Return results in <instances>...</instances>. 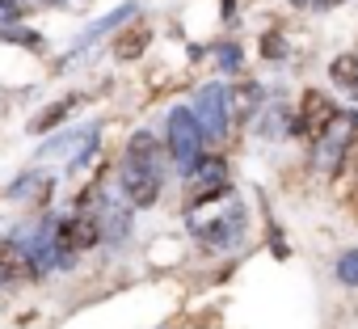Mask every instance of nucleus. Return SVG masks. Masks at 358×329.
<instances>
[{
  "mask_svg": "<svg viewBox=\"0 0 358 329\" xmlns=\"http://www.w3.org/2000/svg\"><path fill=\"white\" fill-rule=\"evenodd\" d=\"M118 174H122V190H127V199L135 207L156 203V195H160V164H156V139L148 131H135L131 135Z\"/></svg>",
  "mask_w": 358,
  "mask_h": 329,
  "instance_id": "nucleus-1",
  "label": "nucleus"
},
{
  "mask_svg": "<svg viewBox=\"0 0 358 329\" xmlns=\"http://www.w3.org/2000/svg\"><path fill=\"white\" fill-rule=\"evenodd\" d=\"M337 118H341V110L320 93V89H308L303 93V102H299V114H295V122H291V131L299 135V139H324L333 127H337Z\"/></svg>",
  "mask_w": 358,
  "mask_h": 329,
  "instance_id": "nucleus-2",
  "label": "nucleus"
},
{
  "mask_svg": "<svg viewBox=\"0 0 358 329\" xmlns=\"http://www.w3.org/2000/svg\"><path fill=\"white\" fill-rule=\"evenodd\" d=\"M228 89L224 85H203L199 89V97H194V122H199V131H203V139L207 144H220L224 135H228Z\"/></svg>",
  "mask_w": 358,
  "mask_h": 329,
  "instance_id": "nucleus-3",
  "label": "nucleus"
},
{
  "mask_svg": "<svg viewBox=\"0 0 358 329\" xmlns=\"http://www.w3.org/2000/svg\"><path fill=\"white\" fill-rule=\"evenodd\" d=\"M169 152L177 156L182 169H190V164L203 156V131H199V122H194V114L186 106H177L169 114Z\"/></svg>",
  "mask_w": 358,
  "mask_h": 329,
  "instance_id": "nucleus-4",
  "label": "nucleus"
},
{
  "mask_svg": "<svg viewBox=\"0 0 358 329\" xmlns=\"http://www.w3.org/2000/svg\"><path fill=\"white\" fill-rule=\"evenodd\" d=\"M97 241H101V228H97V220H93V216H72V220L55 224V245H59V258H64V266L72 262V253H80V249H93Z\"/></svg>",
  "mask_w": 358,
  "mask_h": 329,
  "instance_id": "nucleus-5",
  "label": "nucleus"
},
{
  "mask_svg": "<svg viewBox=\"0 0 358 329\" xmlns=\"http://www.w3.org/2000/svg\"><path fill=\"white\" fill-rule=\"evenodd\" d=\"M0 274L13 279V283H34L43 270L34 266V258L26 253V245H17V241H0Z\"/></svg>",
  "mask_w": 358,
  "mask_h": 329,
  "instance_id": "nucleus-6",
  "label": "nucleus"
},
{
  "mask_svg": "<svg viewBox=\"0 0 358 329\" xmlns=\"http://www.w3.org/2000/svg\"><path fill=\"white\" fill-rule=\"evenodd\" d=\"M337 178H341V199H345L350 216L358 220V135H354V144L345 148V160H341Z\"/></svg>",
  "mask_w": 358,
  "mask_h": 329,
  "instance_id": "nucleus-7",
  "label": "nucleus"
},
{
  "mask_svg": "<svg viewBox=\"0 0 358 329\" xmlns=\"http://www.w3.org/2000/svg\"><path fill=\"white\" fill-rule=\"evenodd\" d=\"M148 43H152V30H148V22H135V26H127L118 38H114V55L127 64V59H139L143 51H148Z\"/></svg>",
  "mask_w": 358,
  "mask_h": 329,
  "instance_id": "nucleus-8",
  "label": "nucleus"
},
{
  "mask_svg": "<svg viewBox=\"0 0 358 329\" xmlns=\"http://www.w3.org/2000/svg\"><path fill=\"white\" fill-rule=\"evenodd\" d=\"M329 76H333V85H341V89H358V55H337L333 64H329Z\"/></svg>",
  "mask_w": 358,
  "mask_h": 329,
  "instance_id": "nucleus-9",
  "label": "nucleus"
},
{
  "mask_svg": "<svg viewBox=\"0 0 358 329\" xmlns=\"http://www.w3.org/2000/svg\"><path fill=\"white\" fill-rule=\"evenodd\" d=\"M131 13H135V5H122V9H114L110 18H101V22H93V26H89V30L80 34V47H85V43H93L97 34H110V30H114V26H122V22H127Z\"/></svg>",
  "mask_w": 358,
  "mask_h": 329,
  "instance_id": "nucleus-10",
  "label": "nucleus"
},
{
  "mask_svg": "<svg viewBox=\"0 0 358 329\" xmlns=\"http://www.w3.org/2000/svg\"><path fill=\"white\" fill-rule=\"evenodd\" d=\"M186 174L199 178V182H224V160H220V156H199Z\"/></svg>",
  "mask_w": 358,
  "mask_h": 329,
  "instance_id": "nucleus-11",
  "label": "nucleus"
},
{
  "mask_svg": "<svg viewBox=\"0 0 358 329\" xmlns=\"http://www.w3.org/2000/svg\"><path fill=\"white\" fill-rule=\"evenodd\" d=\"M262 102V89L257 85H241L236 93H228V106H236V114H253Z\"/></svg>",
  "mask_w": 358,
  "mask_h": 329,
  "instance_id": "nucleus-12",
  "label": "nucleus"
},
{
  "mask_svg": "<svg viewBox=\"0 0 358 329\" xmlns=\"http://www.w3.org/2000/svg\"><path fill=\"white\" fill-rule=\"evenodd\" d=\"M68 106H72V102H55V106H47V110L30 122V131H51L55 122H64V118H68Z\"/></svg>",
  "mask_w": 358,
  "mask_h": 329,
  "instance_id": "nucleus-13",
  "label": "nucleus"
},
{
  "mask_svg": "<svg viewBox=\"0 0 358 329\" xmlns=\"http://www.w3.org/2000/svg\"><path fill=\"white\" fill-rule=\"evenodd\" d=\"M85 135H93V127H89V131H72V135H59V139L43 144V148H38V156H64V152H68L76 139H85Z\"/></svg>",
  "mask_w": 358,
  "mask_h": 329,
  "instance_id": "nucleus-14",
  "label": "nucleus"
},
{
  "mask_svg": "<svg viewBox=\"0 0 358 329\" xmlns=\"http://www.w3.org/2000/svg\"><path fill=\"white\" fill-rule=\"evenodd\" d=\"M337 279H341L345 287H358V249H354V253H341V262H337Z\"/></svg>",
  "mask_w": 358,
  "mask_h": 329,
  "instance_id": "nucleus-15",
  "label": "nucleus"
},
{
  "mask_svg": "<svg viewBox=\"0 0 358 329\" xmlns=\"http://www.w3.org/2000/svg\"><path fill=\"white\" fill-rule=\"evenodd\" d=\"M220 64H224L228 72H236V68H241V51H236V47H224V51H220Z\"/></svg>",
  "mask_w": 358,
  "mask_h": 329,
  "instance_id": "nucleus-16",
  "label": "nucleus"
},
{
  "mask_svg": "<svg viewBox=\"0 0 358 329\" xmlns=\"http://www.w3.org/2000/svg\"><path fill=\"white\" fill-rule=\"evenodd\" d=\"M291 5H295V9H324L329 0H291Z\"/></svg>",
  "mask_w": 358,
  "mask_h": 329,
  "instance_id": "nucleus-17",
  "label": "nucleus"
},
{
  "mask_svg": "<svg viewBox=\"0 0 358 329\" xmlns=\"http://www.w3.org/2000/svg\"><path fill=\"white\" fill-rule=\"evenodd\" d=\"M266 55H270V59H278V55H282V47H278V38H266Z\"/></svg>",
  "mask_w": 358,
  "mask_h": 329,
  "instance_id": "nucleus-18",
  "label": "nucleus"
},
{
  "mask_svg": "<svg viewBox=\"0 0 358 329\" xmlns=\"http://www.w3.org/2000/svg\"><path fill=\"white\" fill-rule=\"evenodd\" d=\"M0 283H5V274H0Z\"/></svg>",
  "mask_w": 358,
  "mask_h": 329,
  "instance_id": "nucleus-19",
  "label": "nucleus"
},
{
  "mask_svg": "<svg viewBox=\"0 0 358 329\" xmlns=\"http://www.w3.org/2000/svg\"><path fill=\"white\" fill-rule=\"evenodd\" d=\"M354 97H358V89H354Z\"/></svg>",
  "mask_w": 358,
  "mask_h": 329,
  "instance_id": "nucleus-20",
  "label": "nucleus"
}]
</instances>
